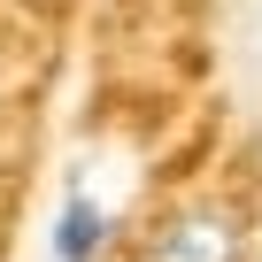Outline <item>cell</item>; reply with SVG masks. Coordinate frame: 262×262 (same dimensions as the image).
Segmentation results:
<instances>
[{"label": "cell", "mask_w": 262, "mask_h": 262, "mask_svg": "<svg viewBox=\"0 0 262 262\" xmlns=\"http://www.w3.org/2000/svg\"><path fill=\"white\" fill-rule=\"evenodd\" d=\"M139 262H247V216L231 201H178L139 239Z\"/></svg>", "instance_id": "1"}, {"label": "cell", "mask_w": 262, "mask_h": 262, "mask_svg": "<svg viewBox=\"0 0 262 262\" xmlns=\"http://www.w3.org/2000/svg\"><path fill=\"white\" fill-rule=\"evenodd\" d=\"M116 208L108 201H93V193H70L62 208H54V231H47V254L54 262H108L116 254Z\"/></svg>", "instance_id": "2"}]
</instances>
